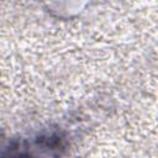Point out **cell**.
I'll use <instances>...</instances> for the list:
<instances>
[{"mask_svg": "<svg viewBox=\"0 0 158 158\" xmlns=\"http://www.w3.org/2000/svg\"><path fill=\"white\" fill-rule=\"evenodd\" d=\"M9 158H31L30 154H27L26 152H19V151H12L9 156Z\"/></svg>", "mask_w": 158, "mask_h": 158, "instance_id": "1", "label": "cell"}]
</instances>
